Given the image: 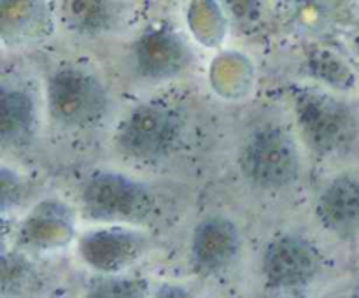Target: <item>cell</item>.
Instances as JSON below:
<instances>
[{"instance_id":"cell-10","label":"cell","mask_w":359,"mask_h":298,"mask_svg":"<svg viewBox=\"0 0 359 298\" xmlns=\"http://www.w3.org/2000/svg\"><path fill=\"white\" fill-rule=\"evenodd\" d=\"M32 102L21 91H7L2 95V135L6 140H16L27 135L32 125Z\"/></svg>"},{"instance_id":"cell-4","label":"cell","mask_w":359,"mask_h":298,"mask_svg":"<svg viewBox=\"0 0 359 298\" xmlns=\"http://www.w3.org/2000/svg\"><path fill=\"white\" fill-rule=\"evenodd\" d=\"M179 137V119L170 109L144 105L133 111L121 132V144L130 154L156 158L167 153Z\"/></svg>"},{"instance_id":"cell-1","label":"cell","mask_w":359,"mask_h":298,"mask_svg":"<svg viewBox=\"0 0 359 298\" xmlns=\"http://www.w3.org/2000/svg\"><path fill=\"white\" fill-rule=\"evenodd\" d=\"M300 125L319 153H339L358 137V119L349 105L321 93H305L298 102Z\"/></svg>"},{"instance_id":"cell-6","label":"cell","mask_w":359,"mask_h":298,"mask_svg":"<svg viewBox=\"0 0 359 298\" xmlns=\"http://www.w3.org/2000/svg\"><path fill=\"white\" fill-rule=\"evenodd\" d=\"M321 221L342 237L359 235V181L339 177L323 191L319 200Z\"/></svg>"},{"instance_id":"cell-7","label":"cell","mask_w":359,"mask_h":298,"mask_svg":"<svg viewBox=\"0 0 359 298\" xmlns=\"http://www.w3.org/2000/svg\"><path fill=\"white\" fill-rule=\"evenodd\" d=\"M237 251V233L226 221L212 219L202 224L195 237V252L209 269L223 266Z\"/></svg>"},{"instance_id":"cell-8","label":"cell","mask_w":359,"mask_h":298,"mask_svg":"<svg viewBox=\"0 0 359 298\" xmlns=\"http://www.w3.org/2000/svg\"><path fill=\"white\" fill-rule=\"evenodd\" d=\"M137 56L144 72L154 77H165L172 76L184 65L186 51L170 35L156 34L140 44Z\"/></svg>"},{"instance_id":"cell-9","label":"cell","mask_w":359,"mask_h":298,"mask_svg":"<svg viewBox=\"0 0 359 298\" xmlns=\"http://www.w3.org/2000/svg\"><path fill=\"white\" fill-rule=\"evenodd\" d=\"M139 189L118 177H102L88 191V202L98 214H130L139 207Z\"/></svg>"},{"instance_id":"cell-5","label":"cell","mask_w":359,"mask_h":298,"mask_svg":"<svg viewBox=\"0 0 359 298\" xmlns=\"http://www.w3.org/2000/svg\"><path fill=\"white\" fill-rule=\"evenodd\" d=\"M318 270V256L302 238L283 237L273 242L265 255V272L280 287L304 286Z\"/></svg>"},{"instance_id":"cell-3","label":"cell","mask_w":359,"mask_h":298,"mask_svg":"<svg viewBox=\"0 0 359 298\" xmlns=\"http://www.w3.org/2000/svg\"><path fill=\"white\" fill-rule=\"evenodd\" d=\"M298 151L290 135L280 130L258 133L245 149L244 168L249 177L265 188H280L298 175Z\"/></svg>"},{"instance_id":"cell-2","label":"cell","mask_w":359,"mask_h":298,"mask_svg":"<svg viewBox=\"0 0 359 298\" xmlns=\"http://www.w3.org/2000/svg\"><path fill=\"white\" fill-rule=\"evenodd\" d=\"M49 109L53 118L69 126L97 123L105 111L104 88L83 70L67 69L49 81Z\"/></svg>"}]
</instances>
